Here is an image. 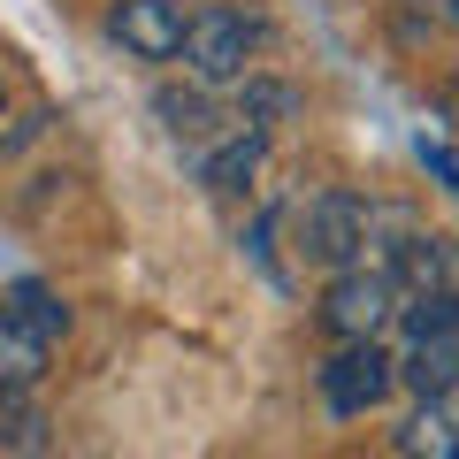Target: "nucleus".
I'll list each match as a JSON object with an SVG mask.
<instances>
[{
    "mask_svg": "<svg viewBox=\"0 0 459 459\" xmlns=\"http://www.w3.org/2000/svg\"><path fill=\"white\" fill-rule=\"evenodd\" d=\"M398 383H413V398H452L459 391V291H421L406 307Z\"/></svg>",
    "mask_w": 459,
    "mask_h": 459,
    "instance_id": "1",
    "label": "nucleus"
},
{
    "mask_svg": "<svg viewBox=\"0 0 459 459\" xmlns=\"http://www.w3.org/2000/svg\"><path fill=\"white\" fill-rule=\"evenodd\" d=\"M253 47H261V23H253L246 8H199V16L184 23V62H192V84H207V92L253 77L246 69Z\"/></svg>",
    "mask_w": 459,
    "mask_h": 459,
    "instance_id": "2",
    "label": "nucleus"
},
{
    "mask_svg": "<svg viewBox=\"0 0 459 459\" xmlns=\"http://www.w3.org/2000/svg\"><path fill=\"white\" fill-rule=\"evenodd\" d=\"M291 238H299V261H314V268H352L360 261V246H368V199L360 192H314L307 207L291 214Z\"/></svg>",
    "mask_w": 459,
    "mask_h": 459,
    "instance_id": "3",
    "label": "nucleus"
},
{
    "mask_svg": "<svg viewBox=\"0 0 459 459\" xmlns=\"http://www.w3.org/2000/svg\"><path fill=\"white\" fill-rule=\"evenodd\" d=\"M391 314H398V283H391V268H337L329 276V291H322V329L337 344H360V337H383L391 329Z\"/></svg>",
    "mask_w": 459,
    "mask_h": 459,
    "instance_id": "4",
    "label": "nucleus"
},
{
    "mask_svg": "<svg viewBox=\"0 0 459 459\" xmlns=\"http://www.w3.org/2000/svg\"><path fill=\"white\" fill-rule=\"evenodd\" d=\"M391 383H398V360L383 352L376 337L337 344V352H329V368H322V406L337 413V421H360V413H376L383 398H391Z\"/></svg>",
    "mask_w": 459,
    "mask_h": 459,
    "instance_id": "5",
    "label": "nucleus"
},
{
    "mask_svg": "<svg viewBox=\"0 0 459 459\" xmlns=\"http://www.w3.org/2000/svg\"><path fill=\"white\" fill-rule=\"evenodd\" d=\"M184 0H115L108 8V39L131 62H177L184 54Z\"/></svg>",
    "mask_w": 459,
    "mask_h": 459,
    "instance_id": "6",
    "label": "nucleus"
},
{
    "mask_svg": "<svg viewBox=\"0 0 459 459\" xmlns=\"http://www.w3.org/2000/svg\"><path fill=\"white\" fill-rule=\"evenodd\" d=\"M54 368V337L39 322H23L16 307H0V398H23L39 391Z\"/></svg>",
    "mask_w": 459,
    "mask_h": 459,
    "instance_id": "7",
    "label": "nucleus"
},
{
    "mask_svg": "<svg viewBox=\"0 0 459 459\" xmlns=\"http://www.w3.org/2000/svg\"><path fill=\"white\" fill-rule=\"evenodd\" d=\"M261 161H268V131H253V123H246V131H230L222 146L199 161V184L230 199V192H246V184L261 177Z\"/></svg>",
    "mask_w": 459,
    "mask_h": 459,
    "instance_id": "8",
    "label": "nucleus"
},
{
    "mask_svg": "<svg viewBox=\"0 0 459 459\" xmlns=\"http://www.w3.org/2000/svg\"><path fill=\"white\" fill-rule=\"evenodd\" d=\"M452 276H459V246L452 238H406V246H398L391 283H413V299L421 291H452Z\"/></svg>",
    "mask_w": 459,
    "mask_h": 459,
    "instance_id": "9",
    "label": "nucleus"
},
{
    "mask_svg": "<svg viewBox=\"0 0 459 459\" xmlns=\"http://www.w3.org/2000/svg\"><path fill=\"white\" fill-rule=\"evenodd\" d=\"M398 452L406 459H459V421L444 413V398H421V413L398 429Z\"/></svg>",
    "mask_w": 459,
    "mask_h": 459,
    "instance_id": "10",
    "label": "nucleus"
},
{
    "mask_svg": "<svg viewBox=\"0 0 459 459\" xmlns=\"http://www.w3.org/2000/svg\"><path fill=\"white\" fill-rule=\"evenodd\" d=\"M153 115L169 123V138H207V131H214L207 84H161V92H153Z\"/></svg>",
    "mask_w": 459,
    "mask_h": 459,
    "instance_id": "11",
    "label": "nucleus"
},
{
    "mask_svg": "<svg viewBox=\"0 0 459 459\" xmlns=\"http://www.w3.org/2000/svg\"><path fill=\"white\" fill-rule=\"evenodd\" d=\"M291 108H299V92H291V84H276V77H238V115H246L253 131L283 123Z\"/></svg>",
    "mask_w": 459,
    "mask_h": 459,
    "instance_id": "12",
    "label": "nucleus"
},
{
    "mask_svg": "<svg viewBox=\"0 0 459 459\" xmlns=\"http://www.w3.org/2000/svg\"><path fill=\"white\" fill-rule=\"evenodd\" d=\"M8 307H16L23 322H39L47 337H69V307L47 291V283H16V291H8Z\"/></svg>",
    "mask_w": 459,
    "mask_h": 459,
    "instance_id": "13",
    "label": "nucleus"
},
{
    "mask_svg": "<svg viewBox=\"0 0 459 459\" xmlns=\"http://www.w3.org/2000/svg\"><path fill=\"white\" fill-rule=\"evenodd\" d=\"M47 123H54V115H47V108H31V115H23V123H16V131L0 138V146H8V153H23V146H31V138H39V131H47Z\"/></svg>",
    "mask_w": 459,
    "mask_h": 459,
    "instance_id": "14",
    "label": "nucleus"
},
{
    "mask_svg": "<svg viewBox=\"0 0 459 459\" xmlns=\"http://www.w3.org/2000/svg\"><path fill=\"white\" fill-rule=\"evenodd\" d=\"M421 161L437 169V177H452V192H459V153H444V146H421Z\"/></svg>",
    "mask_w": 459,
    "mask_h": 459,
    "instance_id": "15",
    "label": "nucleus"
},
{
    "mask_svg": "<svg viewBox=\"0 0 459 459\" xmlns=\"http://www.w3.org/2000/svg\"><path fill=\"white\" fill-rule=\"evenodd\" d=\"M444 16H452V23H459V0H444Z\"/></svg>",
    "mask_w": 459,
    "mask_h": 459,
    "instance_id": "16",
    "label": "nucleus"
},
{
    "mask_svg": "<svg viewBox=\"0 0 459 459\" xmlns=\"http://www.w3.org/2000/svg\"><path fill=\"white\" fill-rule=\"evenodd\" d=\"M0 115H8V84H0Z\"/></svg>",
    "mask_w": 459,
    "mask_h": 459,
    "instance_id": "17",
    "label": "nucleus"
}]
</instances>
